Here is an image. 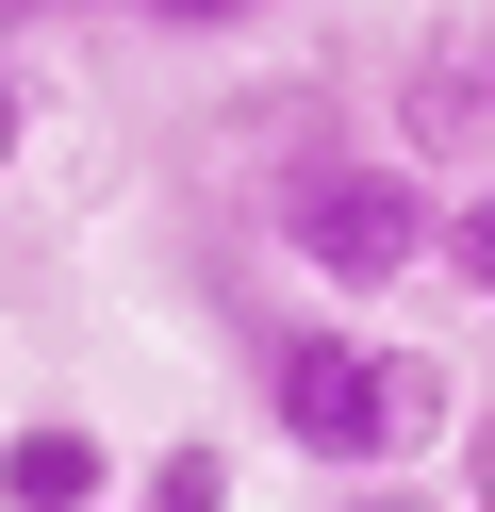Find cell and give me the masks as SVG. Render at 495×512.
<instances>
[{"label": "cell", "mask_w": 495, "mask_h": 512, "mask_svg": "<svg viewBox=\"0 0 495 512\" xmlns=\"http://www.w3.org/2000/svg\"><path fill=\"white\" fill-rule=\"evenodd\" d=\"M446 446H462V512H495V380L462 397V430H446Z\"/></svg>", "instance_id": "cell-8"}, {"label": "cell", "mask_w": 495, "mask_h": 512, "mask_svg": "<svg viewBox=\"0 0 495 512\" xmlns=\"http://www.w3.org/2000/svg\"><path fill=\"white\" fill-rule=\"evenodd\" d=\"M314 512H446V479H347V496H314Z\"/></svg>", "instance_id": "cell-9"}, {"label": "cell", "mask_w": 495, "mask_h": 512, "mask_svg": "<svg viewBox=\"0 0 495 512\" xmlns=\"http://www.w3.org/2000/svg\"><path fill=\"white\" fill-rule=\"evenodd\" d=\"M0 512H116V430L99 413H17L0 430Z\"/></svg>", "instance_id": "cell-4"}, {"label": "cell", "mask_w": 495, "mask_h": 512, "mask_svg": "<svg viewBox=\"0 0 495 512\" xmlns=\"http://www.w3.org/2000/svg\"><path fill=\"white\" fill-rule=\"evenodd\" d=\"M396 166H495V67H479V34H413V50H396Z\"/></svg>", "instance_id": "cell-3"}, {"label": "cell", "mask_w": 495, "mask_h": 512, "mask_svg": "<svg viewBox=\"0 0 495 512\" xmlns=\"http://www.w3.org/2000/svg\"><path fill=\"white\" fill-rule=\"evenodd\" d=\"M462 34H479V67H495V0H479V17H462Z\"/></svg>", "instance_id": "cell-12"}, {"label": "cell", "mask_w": 495, "mask_h": 512, "mask_svg": "<svg viewBox=\"0 0 495 512\" xmlns=\"http://www.w3.org/2000/svg\"><path fill=\"white\" fill-rule=\"evenodd\" d=\"M248 413L347 496V479H429V446L462 430V380L429 347L363 331V314H264L248 331Z\"/></svg>", "instance_id": "cell-1"}, {"label": "cell", "mask_w": 495, "mask_h": 512, "mask_svg": "<svg viewBox=\"0 0 495 512\" xmlns=\"http://www.w3.org/2000/svg\"><path fill=\"white\" fill-rule=\"evenodd\" d=\"M429 281H462V298H495V166L446 199V232H429Z\"/></svg>", "instance_id": "cell-6"}, {"label": "cell", "mask_w": 495, "mask_h": 512, "mask_svg": "<svg viewBox=\"0 0 495 512\" xmlns=\"http://www.w3.org/2000/svg\"><path fill=\"white\" fill-rule=\"evenodd\" d=\"M248 215H264V248H281L314 298H396V281H429V232H446V182H413L396 149H363L347 116H314V100H264L248 116Z\"/></svg>", "instance_id": "cell-2"}, {"label": "cell", "mask_w": 495, "mask_h": 512, "mask_svg": "<svg viewBox=\"0 0 495 512\" xmlns=\"http://www.w3.org/2000/svg\"><path fill=\"white\" fill-rule=\"evenodd\" d=\"M116 512H231V446H215V430H182V446H149V479H132Z\"/></svg>", "instance_id": "cell-5"}, {"label": "cell", "mask_w": 495, "mask_h": 512, "mask_svg": "<svg viewBox=\"0 0 495 512\" xmlns=\"http://www.w3.org/2000/svg\"><path fill=\"white\" fill-rule=\"evenodd\" d=\"M17 149H33V67L0 50V166H17Z\"/></svg>", "instance_id": "cell-10"}, {"label": "cell", "mask_w": 495, "mask_h": 512, "mask_svg": "<svg viewBox=\"0 0 495 512\" xmlns=\"http://www.w3.org/2000/svg\"><path fill=\"white\" fill-rule=\"evenodd\" d=\"M50 17H66V0H0V50H17V34H50Z\"/></svg>", "instance_id": "cell-11"}, {"label": "cell", "mask_w": 495, "mask_h": 512, "mask_svg": "<svg viewBox=\"0 0 495 512\" xmlns=\"http://www.w3.org/2000/svg\"><path fill=\"white\" fill-rule=\"evenodd\" d=\"M99 17H132V34H165V50H215V34H264L281 0H99Z\"/></svg>", "instance_id": "cell-7"}]
</instances>
